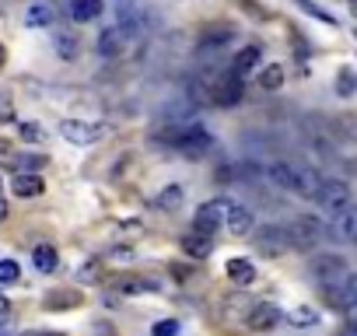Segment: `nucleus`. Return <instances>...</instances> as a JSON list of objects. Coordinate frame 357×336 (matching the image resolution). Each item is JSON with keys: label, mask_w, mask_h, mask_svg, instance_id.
<instances>
[{"label": "nucleus", "mask_w": 357, "mask_h": 336, "mask_svg": "<svg viewBox=\"0 0 357 336\" xmlns=\"http://www.w3.org/2000/svg\"><path fill=\"white\" fill-rule=\"evenodd\" d=\"M105 133H109L105 123H84V119H63V123H60V137L70 140V144H77V147H91V144H98Z\"/></svg>", "instance_id": "5"}, {"label": "nucleus", "mask_w": 357, "mask_h": 336, "mask_svg": "<svg viewBox=\"0 0 357 336\" xmlns=\"http://www.w3.org/2000/svg\"><path fill=\"white\" fill-rule=\"evenodd\" d=\"M91 329H95V336H116V326H109L105 319H102V322H95Z\"/></svg>", "instance_id": "38"}, {"label": "nucleus", "mask_w": 357, "mask_h": 336, "mask_svg": "<svg viewBox=\"0 0 357 336\" xmlns=\"http://www.w3.org/2000/svg\"><path fill=\"white\" fill-rule=\"evenodd\" d=\"M308 270H312V277L322 284V287H329V284H343V277H347V263L340 259V256H315L312 263H308Z\"/></svg>", "instance_id": "9"}, {"label": "nucleus", "mask_w": 357, "mask_h": 336, "mask_svg": "<svg viewBox=\"0 0 357 336\" xmlns=\"http://www.w3.org/2000/svg\"><path fill=\"white\" fill-rule=\"evenodd\" d=\"M4 217H8V200L0 197V221H4Z\"/></svg>", "instance_id": "43"}, {"label": "nucleus", "mask_w": 357, "mask_h": 336, "mask_svg": "<svg viewBox=\"0 0 357 336\" xmlns=\"http://www.w3.org/2000/svg\"><path fill=\"white\" fill-rule=\"evenodd\" d=\"M214 147V133L207 126H183L175 137V151H183L186 158H204Z\"/></svg>", "instance_id": "6"}, {"label": "nucleus", "mask_w": 357, "mask_h": 336, "mask_svg": "<svg viewBox=\"0 0 357 336\" xmlns=\"http://www.w3.org/2000/svg\"><path fill=\"white\" fill-rule=\"evenodd\" d=\"M22 140L43 144V140H46V126H43V123H22Z\"/></svg>", "instance_id": "34"}, {"label": "nucleus", "mask_w": 357, "mask_h": 336, "mask_svg": "<svg viewBox=\"0 0 357 336\" xmlns=\"http://www.w3.org/2000/svg\"><path fill=\"white\" fill-rule=\"evenodd\" d=\"M183 200H186V190H183V186H165V190L154 197V207L172 214V211H178V207H183Z\"/></svg>", "instance_id": "24"}, {"label": "nucleus", "mask_w": 357, "mask_h": 336, "mask_svg": "<svg viewBox=\"0 0 357 336\" xmlns=\"http://www.w3.org/2000/svg\"><path fill=\"white\" fill-rule=\"evenodd\" d=\"M287 235H291V245H294V249L308 252V249H315V245L322 242L326 228H322V221H319V217L301 214V217H294V221L287 224Z\"/></svg>", "instance_id": "4"}, {"label": "nucleus", "mask_w": 357, "mask_h": 336, "mask_svg": "<svg viewBox=\"0 0 357 336\" xmlns=\"http://www.w3.org/2000/svg\"><path fill=\"white\" fill-rule=\"evenodd\" d=\"M4 315H11V301H8L4 291H0V319H4Z\"/></svg>", "instance_id": "40"}, {"label": "nucleus", "mask_w": 357, "mask_h": 336, "mask_svg": "<svg viewBox=\"0 0 357 336\" xmlns=\"http://www.w3.org/2000/svg\"><path fill=\"white\" fill-rule=\"evenodd\" d=\"M242 95H245V84L235 74H221V77L211 81V102L214 105H238Z\"/></svg>", "instance_id": "8"}, {"label": "nucleus", "mask_w": 357, "mask_h": 336, "mask_svg": "<svg viewBox=\"0 0 357 336\" xmlns=\"http://www.w3.org/2000/svg\"><path fill=\"white\" fill-rule=\"evenodd\" d=\"M294 4L305 11V15H312V18H319V22H326V25H336V18L329 15V11H322V8H315L312 0H294Z\"/></svg>", "instance_id": "35"}, {"label": "nucleus", "mask_w": 357, "mask_h": 336, "mask_svg": "<svg viewBox=\"0 0 357 336\" xmlns=\"http://www.w3.org/2000/svg\"><path fill=\"white\" fill-rule=\"evenodd\" d=\"M11 154H15V151H11V144L0 140V158H8V161H11Z\"/></svg>", "instance_id": "41"}, {"label": "nucleus", "mask_w": 357, "mask_h": 336, "mask_svg": "<svg viewBox=\"0 0 357 336\" xmlns=\"http://www.w3.org/2000/svg\"><path fill=\"white\" fill-rule=\"evenodd\" d=\"M350 333H357V308H350Z\"/></svg>", "instance_id": "42"}, {"label": "nucleus", "mask_w": 357, "mask_h": 336, "mask_svg": "<svg viewBox=\"0 0 357 336\" xmlns=\"http://www.w3.org/2000/svg\"><path fill=\"white\" fill-rule=\"evenodd\" d=\"M266 176H270L273 186H280V190H287L294 197H315V190L322 183L312 168H301V165H291V161H273L266 168Z\"/></svg>", "instance_id": "1"}, {"label": "nucleus", "mask_w": 357, "mask_h": 336, "mask_svg": "<svg viewBox=\"0 0 357 336\" xmlns=\"http://www.w3.org/2000/svg\"><path fill=\"white\" fill-rule=\"evenodd\" d=\"M22 280V266L15 259H0V284H18Z\"/></svg>", "instance_id": "31"}, {"label": "nucleus", "mask_w": 357, "mask_h": 336, "mask_svg": "<svg viewBox=\"0 0 357 336\" xmlns=\"http://www.w3.org/2000/svg\"><path fill=\"white\" fill-rule=\"evenodd\" d=\"M280 84H284V70H280V63L263 67V74H259V88H263V91H277Z\"/></svg>", "instance_id": "28"}, {"label": "nucleus", "mask_w": 357, "mask_h": 336, "mask_svg": "<svg viewBox=\"0 0 357 336\" xmlns=\"http://www.w3.org/2000/svg\"><path fill=\"white\" fill-rule=\"evenodd\" d=\"M249 329L252 333H266V329H273L277 322H280V305H273V301H259V305H252V312H249Z\"/></svg>", "instance_id": "11"}, {"label": "nucleus", "mask_w": 357, "mask_h": 336, "mask_svg": "<svg viewBox=\"0 0 357 336\" xmlns=\"http://www.w3.org/2000/svg\"><path fill=\"white\" fill-rule=\"evenodd\" d=\"M357 91V74L354 70H340V77H336V95H354Z\"/></svg>", "instance_id": "32"}, {"label": "nucleus", "mask_w": 357, "mask_h": 336, "mask_svg": "<svg viewBox=\"0 0 357 336\" xmlns=\"http://www.w3.org/2000/svg\"><path fill=\"white\" fill-rule=\"evenodd\" d=\"M77 280H81V284H102V280H105V263H102V259H88V263L77 270Z\"/></svg>", "instance_id": "26"}, {"label": "nucleus", "mask_w": 357, "mask_h": 336, "mask_svg": "<svg viewBox=\"0 0 357 336\" xmlns=\"http://www.w3.org/2000/svg\"><path fill=\"white\" fill-rule=\"evenodd\" d=\"M350 11H354V15H357V0H350Z\"/></svg>", "instance_id": "45"}, {"label": "nucleus", "mask_w": 357, "mask_h": 336, "mask_svg": "<svg viewBox=\"0 0 357 336\" xmlns=\"http://www.w3.org/2000/svg\"><path fill=\"white\" fill-rule=\"evenodd\" d=\"M25 25H29V29H50V25H56V11L39 0V4H32V8L25 11Z\"/></svg>", "instance_id": "22"}, {"label": "nucleus", "mask_w": 357, "mask_h": 336, "mask_svg": "<svg viewBox=\"0 0 357 336\" xmlns=\"http://www.w3.org/2000/svg\"><path fill=\"white\" fill-rule=\"evenodd\" d=\"M0 123H15V105H11V95L8 91L0 95Z\"/></svg>", "instance_id": "37"}, {"label": "nucleus", "mask_w": 357, "mask_h": 336, "mask_svg": "<svg viewBox=\"0 0 357 336\" xmlns=\"http://www.w3.org/2000/svg\"><path fill=\"white\" fill-rule=\"evenodd\" d=\"M105 11V0H70V18L77 25H88V22H98Z\"/></svg>", "instance_id": "18"}, {"label": "nucleus", "mask_w": 357, "mask_h": 336, "mask_svg": "<svg viewBox=\"0 0 357 336\" xmlns=\"http://www.w3.org/2000/svg\"><path fill=\"white\" fill-rule=\"evenodd\" d=\"M228 207H231V200H228V197H214V200L200 204V207H197V214H193V231H200V235H214V231L225 224Z\"/></svg>", "instance_id": "3"}, {"label": "nucleus", "mask_w": 357, "mask_h": 336, "mask_svg": "<svg viewBox=\"0 0 357 336\" xmlns=\"http://www.w3.org/2000/svg\"><path fill=\"white\" fill-rule=\"evenodd\" d=\"M77 49H81L77 36H74L70 29H60V25H56V56L67 60V63H74V60H77Z\"/></svg>", "instance_id": "23"}, {"label": "nucleus", "mask_w": 357, "mask_h": 336, "mask_svg": "<svg viewBox=\"0 0 357 336\" xmlns=\"http://www.w3.org/2000/svg\"><path fill=\"white\" fill-rule=\"evenodd\" d=\"M228 280H235L238 287H249L252 280H256V266H252V259H242V256H235V259H228Z\"/></svg>", "instance_id": "19"}, {"label": "nucleus", "mask_w": 357, "mask_h": 336, "mask_svg": "<svg viewBox=\"0 0 357 336\" xmlns=\"http://www.w3.org/2000/svg\"><path fill=\"white\" fill-rule=\"evenodd\" d=\"M119 46H123V32H119V29H105V32L98 36V53H102L105 60L119 56Z\"/></svg>", "instance_id": "25"}, {"label": "nucleus", "mask_w": 357, "mask_h": 336, "mask_svg": "<svg viewBox=\"0 0 357 336\" xmlns=\"http://www.w3.org/2000/svg\"><path fill=\"white\" fill-rule=\"evenodd\" d=\"M11 165L18 168V172H36V168L46 165V154H22V158L11 154Z\"/></svg>", "instance_id": "30"}, {"label": "nucleus", "mask_w": 357, "mask_h": 336, "mask_svg": "<svg viewBox=\"0 0 357 336\" xmlns=\"http://www.w3.org/2000/svg\"><path fill=\"white\" fill-rule=\"evenodd\" d=\"M15 336H67V333H53V329H32V333H15Z\"/></svg>", "instance_id": "39"}, {"label": "nucleus", "mask_w": 357, "mask_h": 336, "mask_svg": "<svg viewBox=\"0 0 357 336\" xmlns=\"http://www.w3.org/2000/svg\"><path fill=\"white\" fill-rule=\"evenodd\" d=\"M259 60H263V49H259V46H245V49H238V56L231 60V74L245 81V77L259 67Z\"/></svg>", "instance_id": "17"}, {"label": "nucleus", "mask_w": 357, "mask_h": 336, "mask_svg": "<svg viewBox=\"0 0 357 336\" xmlns=\"http://www.w3.org/2000/svg\"><path fill=\"white\" fill-rule=\"evenodd\" d=\"M329 235H333L336 242H357V207H354V204L333 214V228H329Z\"/></svg>", "instance_id": "10"}, {"label": "nucleus", "mask_w": 357, "mask_h": 336, "mask_svg": "<svg viewBox=\"0 0 357 336\" xmlns=\"http://www.w3.org/2000/svg\"><path fill=\"white\" fill-rule=\"evenodd\" d=\"M140 0H116V15H119V32L123 36H137L140 25Z\"/></svg>", "instance_id": "15"}, {"label": "nucleus", "mask_w": 357, "mask_h": 336, "mask_svg": "<svg viewBox=\"0 0 357 336\" xmlns=\"http://www.w3.org/2000/svg\"><path fill=\"white\" fill-rule=\"evenodd\" d=\"M11 193L22 197V200H36V197L46 193V183H43L36 172H15V179H11Z\"/></svg>", "instance_id": "13"}, {"label": "nucleus", "mask_w": 357, "mask_h": 336, "mask_svg": "<svg viewBox=\"0 0 357 336\" xmlns=\"http://www.w3.org/2000/svg\"><path fill=\"white\" fill-rule=\"evenodd\" d=\"M287 322H294V326H315L319 322V312L308 308V305H298V308L287 312Z\"/></svg>", "instance_id": "29"}, {"label": "nucleus", "mask_w": 357, "mask_h": 336, "mask_svg": "<svg viewBox=\"0 0 357 336\" xmlns=\"http://www.w3.org/2000/svg\"><path fill=\"white\" fill-rule=\"evenodd\" d=\"M183 252L190 256V259H207L211 252H214V235H200V231H190L183 242Z\"/></svg>", "instance_id": "16"}, {"label": "nucleus", "mask_w": 357, "mask_h": 336, "mask_svg": "<svg viewBox=\"0 0 357 336\" xmlns=\"http://www.w3.org/2000/svg\"><path fill=\"white\" fill-rule=\"evenodd\" d=\"M81 291L77 287H56V291H50L46 298H43V305L50 308V312H74V308H81Z\"/></svg>", "instance_id": "12"}, {"label": "nucleus", "mask_w": 357, "mask_h": 336, "mask_svg": "<svg viewBox=\"0 0 357 336\" xmlns=\"http://www.w3.org/2000/svg\"><path fill=\"white\" fill-rule=\"evenodd\" d=\"M32 263H36V270H39V273H56L60 256H56V249H53L50 242H39V245L32 249Z\"/></svg>", "instance_id": "21"}, {"label": "nucleus", "mask_w": 357, "mask_h": 336, "mask_svg": "<svg viewBox=\"0 0 357 336\" xmlns=\"http://www.w3.org/2000/svg\"><path fill=\"white\" fill-rule=\"evenodd\" d=\"M225 43H231V32H228V29H211V32H204L200 49H204V53H214V49H221Z\"/></svg>", "instance_id": "27"}, {"label": "nucleus", "mask_w": 357, "mask_h": 336, "mask_svg": "<svg viewBox=\"0 0 357 336\" xmlns=\"http://www.w3.org/2000/svg\"><path fill=\"white\" fill-rule=\"evenodd\" d=\"M116 291L119 294H154V291H161V284L151 280V277H119Z\"/></svg>", "instance_id": "20"}, {"label": "nucleus", "mask_w": 357, "mask_h": 336, "mask_svg": "<svg viewBox=\"0 0 357 336\" xmlns=\"http://www.w3.org/2000/svg\"><path fill=\"white\" fill-rule=\"evenodd\" d=\"M4 60H8V49H4V43H0V67H4Z\"/></svg>", "instance_id": "44"}, {"label": "nucleus", "mask_w": 357, "mask_h": 336, "mask_svg": "<svg viewBox=\"0 0 357 336\" xmlns=\"http://www.w3.org/2000/svg\"><path fill=\"white\" fill-rule=\"evenodd\" d=\"M252 245H256V252H263L270 259H277V256H284V252L294 249L291 245V235H287V224H263L252 235Z\"/></svg>", "instance_id": "2"}, {"label": "nucleus", "mask_w": 357, "mask_h": 336, "mask_svg": "<svg viewBox=\"0 0 357 336\" xmlns=\"http://www.w3.org/2000/svg\"><path fill=\"white\" fill-rule=\"evenodd\" d=\"M178 319H161V322H154L151 326V336H178Z\"/></svg>", "instance_id": "36"}, {"label": "nucleus", "mask_w": 357, "mask_h": 336, "mask_svg": "<svg viewBox=\"0 0 357 336\" xmlns=\"http://www.w3.org/2000/svg\"><path fill=\"white\" fill-rule=\"evenodd\" d=\"M225 224H228V231H231V235H238V238H242V235H249V231H252L256 217H252V211H249L245 204H235V200H231Z\"/></svg>", "instance_id": "14"}, {"label": "nucleus", "mask_w": 357, "mask_h": 336, "mask_svg": "<svg viewBox=\"0 0 357 336\" xmlns=\"http://www.w3.org/2000/svg\"><path fill=\"white\" fill-rule=\"evenodd\" d=\"M312 200H315V204H319L322 211H329V214H336V211H343V207H350V186H347L343 179H322Z\"/></svg>", "instance_id": "7"}, {"label": "nucleus", "mask_w": 357, "mask_h": 336, "mask_svg": "<svg viewBox=\"0 0 357 336\" xmlns=\"http://www.w3.org/2000/svg\"><path fill=\"white\" fill-rule=\"evenodd\" d=\"M340 291H343V298H347V312L357 308V273H347L343 284H340Z\"/></svg>", "instance_id": "33"}]
</instances>
